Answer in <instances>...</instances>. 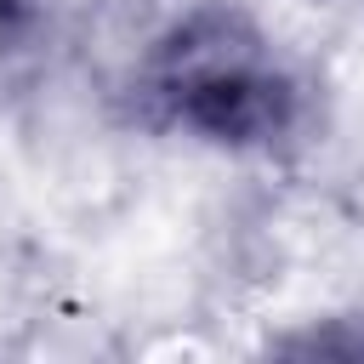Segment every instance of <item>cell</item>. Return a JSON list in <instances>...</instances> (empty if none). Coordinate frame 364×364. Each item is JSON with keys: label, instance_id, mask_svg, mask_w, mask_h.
<instances>
[{"label": "cell", "instance_id": "cell-2", "mask_svg": "<svg viewBox=\"0 0 364 364\" xmlns=\"http://www.w3.org/2000/svg\"><path fill=\"white\" fill-rule=\"evenodd\" d=\"M267 347L284 353V358H347V364H364V307L324 313V318H301L296 330L273 336Z\"/></svg>", "mask_w": 364, "mask_h": 364}, {"label": "cell", "instance_id": "cell-1", "mask_svg": "<svg viewBox=\"0 0 364 364\" xmlns=\"http://www.w3.org/2000/svg\"><path fill=\"white\" fill-rule=\"evenodd\" d=\"M136 108L216 154H273L307 119V91L262 17L239 0H188L136 57Z\"/></svg>", "mask_w": 364, "mask_h": 364}, {"label": "cell", "instance_id": "cell-3", "mask_svg": "<svg viewBox=\"0 0 364 364\" xmlns=\"http://www.w3.org/2000/svg\"><path fill=\"white\" fill-rule=\"evenodd\" d=\"M51 28V11L46 0H0V63H23L40 51Z\"/></svg>", "mask_w": 364, "mask_h": 364}]
</instances>
